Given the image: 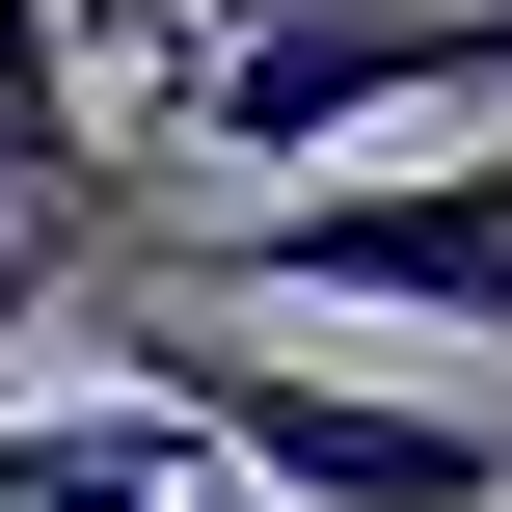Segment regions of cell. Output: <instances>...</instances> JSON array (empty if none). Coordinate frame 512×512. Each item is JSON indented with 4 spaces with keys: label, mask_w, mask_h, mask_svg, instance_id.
<instances>
[{
    "label": "cell",
    "mask_w": 512,
    "mask_h": 512,
    "mask_svg": "<svg viewBox=\"0 0 512 512\" xmlns=\"http://www.w3.org/2000/svg\"><path fill=\"white\" fill-rule=\"evenodd\" d=\"M0 512H216V459L162 405H0Z\"/></svg>",
    "instance_id": "5b68a950"
},
{
    "label": "cell",
    "mask_w": 512,
    "mask_h": 512,
    "mask_svg": "<svg viewBox=\"0 0 512 512\" xmlns=\"http://www.w3.org/2000/svg\"><path fill=\"white\" fill-rule=\"evenodd\" d=\"M162 27H216V0H162Z\"/></svg>",
    "instance_id": "ba28073f"
},
{
    "label": "cell",
    "mask_w": 512,
    "mask_h": 512,
    "mask_svg": "<svg viewBox=\"0 0 512 512\" xmlns=\"http://www.w3.org/2000/svg\"><path fill=\"white\" fill-rule=\"evenodd\" d=\"M486 108H512V0H486Z\"/></svg>",
    "instance_id": "52a82bcc"
},
{
    "label": "cell",
    "mask_w": 512,
    "mask_h": 512,
    "mask_svg": "<svg viewBox=\"0 0 512 512\" xmlns=\"http://www.w3.org/2000/svg\"><path fill=\"white\" fill-rule=\"evenodd\" d=\"M81 351H108V405H162L216 486H270V512H512L486 405H405V378H351V351H216V324H162V297H108Z\"/></svg>",
    "instance_id": "7a4b0ae2"
},
{
    "label": "cell",
    "mask_w": 512,
    "mask_h": 512,
    "mask_svg": "<svg viewBox=\"0 0 512 512\" xmlns=\"http://www.w3.org/2000/svg\"><path fill=\"white\" fill-rule=\"evenodd\" d=\"M54 297H81V243H27V216H0V351H54Z\"/></svg>",
    "instance_id": "8992f818"
},
{
    "label": "cell",
    "mask_w": 512,
    "mask_h": 512,
    "mask_svg": "<svg viewBox=\"0 0 512 512\" xmlns=\"http://www.w3.org/2000/svg\"><path fill=\"white\" fill-rule=\"evenodd\" d=\"M378 108H486V0H216L162 54V135H216L270 189H297V135H378Z\"/></svg>",
    "instance_id": "3957f363"
},
{
    "label": "cell",
    "mask_w": 512,
    "mask_h": 512,
    "mask_svg": "<svg viewBox=\"0 0 512 512\" xmlns=\"http://www.w3.org/2000/svg\"><path fill=\"white\" fill-rule=\"evenodd\" d=\"M162 297H189V324H243V297H324V324L512 351V135H432V162H297V189L189 216V243H162Z\"/></svg>",
    "instance_id": "6da1fadb"
},
{
    "label": "cell",
    "mask_w": 512,
    "mask_h": 512,
    "mask_svg": "<svg viewBox=\"0 0 512 512\" xmlns=\"http://www.w3.org/2000/svg\"><path fill=\"white\" fill-rule=\"evenodd\" d=\"M0 216L81 243L108 216V135H81V0H0Z\"/></svg>",
    "instance_id": "277c9868"
}]
</instances>
